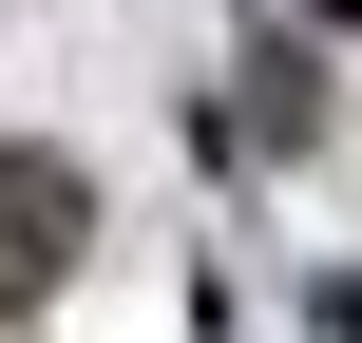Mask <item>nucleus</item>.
Masks as SVG:
<instances>
[{
	"label": "nucleus",
	"instance_id": "nucleus-1",
	"mask_svg": "<svg viewBox=\"0 0 362 343\" xmlns=\"http://www.w3.org/2000/svg\"><path fill=\"white\" fill-rule=\"evenodd\" d=\"M76 229H95L76 153H0V306H38V286L76 267Z\"/></svg>",
	"mask_w": 362,
	"mask_h": 343
},
{
	"label": "nucleus",
	"instance_id": "nucleus-2",
	"mask_svg": "<svg viewBox=\"0 0 362 343\" xmlns=\"http://www.w3.org/2000/svg\"><path fill=\"white\" fill-rule=\"evenodd\" d=\"M325 19H362V0H325Z\"/></svg>",
	"mask_w": 362,
	"mask_h": 343
}]
</instances>
